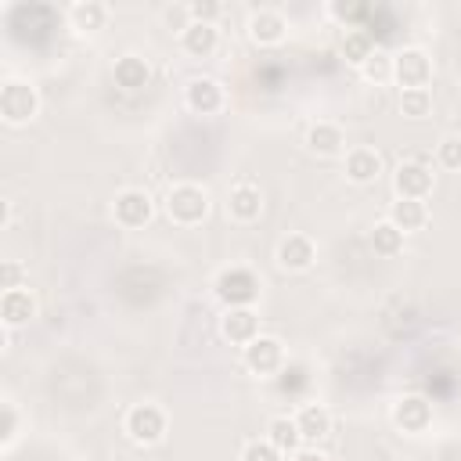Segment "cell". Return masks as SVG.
Wrapping results in <instances>:
<instances>
[{"label": "cell", "mask_w": 461, "mask_h": 461, "mask_svg": "<svg viewBox=\"0 0 461 461\" xmlns=\"http://www.w3.org/2000/svg\"><path fill=\"white\" fill-rule=\"evenodd\" d=\"M112 216H115V223L122 230H140L144 223H151L155 202H151V194L144 187H122L115 194V202H112Z\"/></svg>", "instance_id": "cell-6"}, {"label": "cell", "mask_w": 461, "mask_h": 461, "mask_svg": "<svg viewBox=\"0 0 461 461\" xmlns=\"http://www.w3.org/2000/svg\"><path fill=\"white\" fill-rule=\"evenodd\" d=\"M306 148L321 158H335V155H346V130L339 122H313L306 130Z\"/></svg>", "instance_id": "cell-18"}, {"label": "cell", "mask_w": 461, "mask_h": 461, "mask_svg": "<svg viewBox=\"0 0 461 461\" xmlns=\"http://www.w3.org/2000/svg\"><path fill=\"white\" fill-rule=\"evenodd\" d=\"M267 439H270L285 457H292L299 447H306V443H303V432H299V425H295V414H292V418H288V414L270 418V421H267Z\"/></svg>", "instance_id": "cell-23"}, {"label": "cell", "mask_w": 461, "mask_h": 461, "mask_svg": "<svg viewBox=\"0 0 461 461\" xmlns=\"http://www.w3.org/2000/svg\"><path fill=\"white\" fill-rule=\"evenodd\" d=\"M274 259L281 270H310L317 259V245L306 234H285L274 249Z\"/></svg>", "instance_id": "cell-13"}, {"label": "cell", "mask_w": 461, "mask_h": 461, "mask_svg": "<svg viewBox=\"0 0 461 461\" xmlns=\"http://www.w3.org/2000/svg\"><path fill=\"white\" fill-rule=\"evenodd\" d=\"M339 54H342L349 65L360 68V65L375 54V40H371V32L360 29V25H346V32H342V40H339Z\"/></svg>", "instance_id": "cell-24"}, {"label": "cell", "mask_w": 461, "mask_h": 461, "mask_svg": "<svg viewBox=\"0 0 461 461\" xmlns=\"http://www.w3.org/2000/svg\"><path fill=\"white\" fill-rule=\"evenodd\" d=\"M436 162H439L443 169H450V173L461 169V137H457V133H447V137L436 144Z\"/></svg>", "instance_id": "cell-29"}, {"label": "cell", "mask_w": 461, "mask_h": 461, "mask_svg": "<svg viewBox=\"0 0 461 461\" xmlns=\"http://www.w3.org/2000/svg\"><path fill=\"white\" fill-rule=\"evenodd\" d=\"M432 58L421 47H403L393 54V83L400 90H429L432 86Z\"/></svg>", "instance_id": "cell-5"}, {"label": "cell", "mask_w": 461, "mask_h": 461, "mask_svg": "<svg viewBox=\"0 0 461 461\" xmlns=\"http://www.w3.org/2000/svg\"><path fill=\"white\" fill-rule=\"evenodd\" d=\"M187 14H191V22H212L216 25V18L223 14V4L220 0H191Z\"/></svg>", "instance_id": "cell-31"}, {"label": "cell", "mask_w": 461, "mask_h": 461, "mask_svg": "<svg viewBox=\"0 0 461 461\" xmlns=\"http://www.w3.org/2000/svg\"><path fill=\"white\" fill-rule=\"evenodd\" d=\"M245 32H249V40H252L256 47H277V43L288 36V22H285V14L274 11V7H256V11L249 14V22H245Z\"/></svg>", "instance_id": "cell-10"}, {"label": "cell", "mask_w": 461, "mask_h": 461, "mask_svg": "<svg viewBox=\"0 0 461 461\" xmlns=\"http://www.w3.org/2000/svg\"><path fill=\"white\" fill-rule=\"evenodd\" d=\"M393 425L407 436H421L432 425V403L425 396H400L393 403Z\"/></svg>", "instance_id": "cell-12"}, {"label": "cell", "mask_w": 461, "mask_h": 461, "mask_svg": "<svg viewBox=\"0 0 461 461\" xmlns=\"http://www.w3.org/2000/svg\"><path fill=\"white\" fill-rule=\"evenodd\" d=\"M241 364L259 378H274L285 367V342L274 335H259L241 349Z\"/></svg>", "instance_id": "cell-7"}, {"label": "cell", "mask_w": 461, "mask_h": 461, "mask_svg": "<svg viewBox=\"0 0 461 461\" xmlns=\"http://www.w3.org/2000/svg\"><path fill=\"white\" fill-rule=\"evenodd\" d=\"M220 335L227 339V342H234V346H249L252 339H259L263 331H259V313L252 310V306H230V310H223V317H220Z\"/></svg>", "instance_id": "cell-11"}, {"label": "cell", "mask_w": 461, "mask_h": 461, "mask_svg": "<svg viewBox=\"0 0 461 461\" xmlns=\"http://www.w3.org/2000/svg\"><path fill=\"white\" fill-rule=\"evenodd\" d=\"M227 216L234 223H256L263 216V191L256 184H234L227 191Z\"/></svg>", "instance_id": "cell-14"}, {"label": "cell", "mask_w": 461, "mask_h": 461, "mask_svg": "<svg viewBox=\"0 0 461 461\" xmlns=\"http://www.w3.org/2000/svg\"><path fill=\"white\" fill-rule=\"evenodd\" d=\"M393 191H396V198H418V202H425L432 194V169L425 162H418V158L400 162L396 173H393Z\"/></svg>", "instance_id": "cell-9"}, {"label": "cell", "mask_w": 461, "mask_h": 461, "mask_svg": "<svg viewBox=\"0 0 461 461\" xmlns=\"http://www.w3.org/2000/svg\"><path fill=\"white\" fill-rule=\"evenodd\" d=\"M400 112L407 119L432 115V90H400Z\"/></svg>", "instance_id": "cell-27"}, {"label": "cell", "mask_w": 461, "mask_h": 461, "mask_svg": "<svg viewBox=\"0 0 461 461\" xmlns=\"http://www.w3.org/2000/svg\"><path fill=\"white\" fill-rule=\"evenodd\" d=\"M166 216L180 227H198L209 216V191L202 184H173L166 191Z\"/></svg>", "instance_id": "cell-1"}, {"label": "cell", "mask_w": 461, "mask_h": 461, "mask_svg": "<svg viewBox=\"0 0 461 461\" xmlns=\"http://www.w3.org/2000/svg\"><path fill=\"white\" fill-rule=\"evenodd\" d=\"M112 76H115V86H122V90H144L151 83V65L140 54H122L112 65Z\"/></svg>", "instance_id": "cell-21"}, {"label": "cell", "mask_w": 461, "mask_h": 461, "mask_svg": "<svg viewBox=\"0 0 461 461\" xmlns=\"http://www.w3.org/2000/svg\"><path fill=\"white\" fill-rule=\"evenodd\" d=\"M65 22L79 36H90V32H97V29L108 25V4H101V0H76V4H68Z\"/></svg>", "instance_id": "cell-16"}, {"label": "cell", "mask_w": 461, "mask_h": 461, "mask_svg": "<svg viewBox=\"0 0 461 461\" xmlns=\"http://www.w3.org/2000/svg\"><path fill=\"white\" fill-rule=\"evenodd\" d=\"M166 429H169V421H166V411H162L158 403H133V407L126 411V418H122V432H126L137 447H155V443H162V439H166Z\"/></svg>", "instance_id": "cell-4"}, {"label": "cell", "mask_w": 461, "mask_h": 461, "mask_svg": "<svg viewBox=\"0 0 461 461\" xmlns=\"http://www.w3.org/2000/svg\"><path fill=\"white\" fill-rule=\"evenodd\" d=\"M385 220H389L393 227H400L403 234H414V230H421V227L429 223V205L418 202V198H396Z\"/></svg>", "instance_id": "cell-22"}, {"label": "cell", "mask_w": 461, "mask_h": 461, "mask_svg": "<svg viewBox=\"0 0 461 461\" xmlns=\"http://www.w3.org/2000/svg\"><path fill=\"white\" fill-rule=\"evenodd\" d=\"M259 288H263V281H259V274L256 270H249V267H223L220 274H216V281H212V292H216V299L230 310V306H252L256 299H259Z\"/></svg>", "instance_id": "cell-2"}, {"label": "cell", "mask_w": 461, "mask_h": 461, "mask_svg": "<svg viewBox=\"0 0 461 461\" xmlns=\"http://www.w3.org/2000/svg\"><path fill=\"white\" fill-rule=\"evenodd\" d=\"M342 173L353 184H375L382 176V155L375 148H349L342 155Z\"/></svg>", "instance_id": "cell-15"}, {"label": "cell", "mask_w": 461, "mask_h": 461, "mask_svg": "<svg viewBox=\"0 0 461 461\" xmlns=\"http://www.w3.org/2000/svg\"><path fill=\"white\" fill-rule=\"evenodd\" d=\"M162 22H166V29H169V32H176V36H180V32L191 25L187 4H180V7H166V11H162Z\"/></svg>", "instance_id": "cell-33"}, {"label": "cell", "mask_w": 461, "mask_h": 461, "mask_svg": "<svg viewBox=\"0 0 461 461\" xmlns=\"http://www.w3.org/2000/svg\"><path fill=\"white\" fill-rule=\"evenodd\" d=\"M184 104L194 115H216V112H223L227 94L212 76H191L187 86H184Z\"/></svg>", "instance_id": "cell-8"}, {"label": "cell", "mask_w": 461, "mask_h": 461, "mask_svg": "<svg viewBox=\"0 0 461 461\" xmlns=\"http://www.w3.org/2000/svg\"><path fill=\"white\" fill-rule=\"evenodd\" d=\"M367 83H375V86H382V83H393V54L389 50H382V47H375V54L357 68Z\"/></svg>", "instance_id": "cell-26"}, {"label": "cell", "mask_w": 461, "mask_h": 461, "mask_svg": "<svg viewBox=\"0 0 461 461\" xmlns=\"http://www.w3.org/2000/svg\"><path fill=\"white\" fill-rule=\"evenodd\" d=\"M40 115V90L29 79H7L0 86V119L7 126H25Z\"/></svg>", "instance_id": "cell-3"}, {"label": "cell", "mask_w": 461, "mask_h": 461, "mask_svg": "<svg viewBox=\"0 0 461 461\" xmlns=\"http://www.w3.org/2000/svg\"><path fill=\"white\" fill-rule=\"evenodd\" d=\"M36 317V299H32V292L29 288H11V292H4L0 295V324L4 328H22V324H29Z\"/></svg>", "instance_id": "cell-19"}, {"label": "cell", "mask_w": 461, "mask_h": 461, "mask_svg": "<svg viewBox=\"0 0 461 461\" xmlns=\"http://www.w3.org/2000/svg\"><path fill=\"white\" fill-rule=\"evenodd\" d=\"M18 429H22V414H18V403L14 400H4L0 403V447H14L18 439Z\"/></svg>", "instance_id": "cell-28"}, {"label": "cell", "mask_w": 461, "mask_h": 461, "mask_svg": "<svg viewBox=\"0 0 461 461\" xmlns=\"http://www.w3.org/2000/svg\"><path fill=\"white\" fill-rule=\"evenodd\" d=\"M11 223V202H0V227Z\"/></svg>", "instance_id": "cell-35"}, {"label": "cell", "mask_w": 461, "mask_h": 461, "mask_svg": "<svg viewBox=\"0 0 461 461\" xmlns=\"http://www.w3.org/2000/svg\"><path fill=\"white\" fill-rule=\"evenodd\" d=\"M403 230L400 227H393L389 220H382V223H375L371 227V249H375V256H382V259H393V256H400L403 252Z\"/></svg>", "instance_id": "cell-25"}, {"label": "cell", "mask_w": 461, "mask_h": 461, "mask_svg": "<svg viewBox=\"0 0 461 461\" xmlns=\"http://www.w3.org/2000/svg\"><path fill=\"white\" fill-rule=\"evenodd\" d=\"M241 461H285V454L263 436V439H249L241 447Z\"/></svg>", "instance_id": "cell-30"}, {"label": "cell", "mask_w": 461, "mask_h": 461, "mask_svg": "<svg viewBox=\"0 0 461 461\" xmlns=\"http://www.w3.org/2000/svg\"><path fill=\"white\" fill-rule=\"evenodd\" d=\"M22 281H25V267H22L18 259H4V263H0V288H4V292L25 288Z\"/></svg>", "instance_id": "cell-32"}, {"label": "cell", "mask_w": 461, "mask_h": 461, "mask_svg": "<svg viewBox=\"0 0 461 461\" xmlns=\"http://www.w3.org/2000/svg\"><path fill=\"white\" fill-rule=\"evenodd\" d=\"M180 50L191 58H212L220 50V25L212 22H191L180 32Z\"/></svg>", "instance_id": "cell-17"}, {"label": "cell", "mask_w": 461, "mask_h": 461, "mask_svg": "<svg viewBox=\"0 0 461 461\" xmlns=\"http://www.w3.org/2000/svg\"><path fill=\"white\" fill-rule=\"evenodd\" d=\"M288 461H331V457H328L321 447H310V443H306V447H299V450H295Z\"/></svg>", "instance_id": "cell-34"}, {"label": "cell", "mask_w": 461, "mask_h": 461, "mask_svg": "<svg viewBox=\"0 0 461 461\" xmlns=\"http://www.w3.org/2000/svg\"><path fill=\"white\" fill-rule=\"evenodd\" d=\"M295 425L303 432V443L317 447L324 436H331V411L324 403H303L295 411Z\"/></svg>", "instance_id": "cell-20"}]
</instances>
